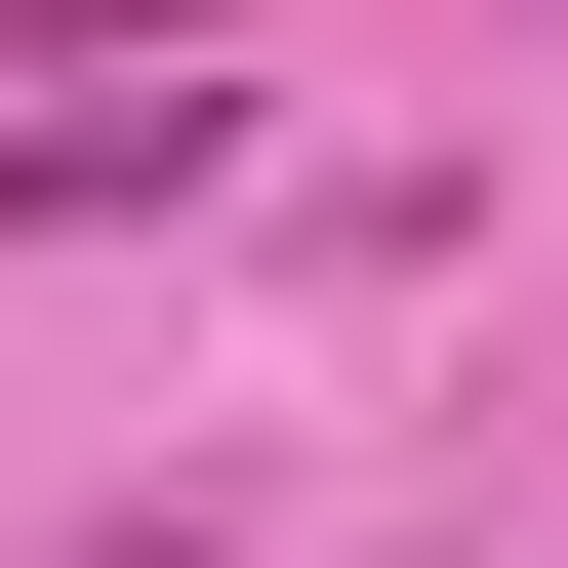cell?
Here are the masks:
<instances>
[{
	"label": "cell",
	"mask_w": 568,
	"mask_h": 568,
	"mask_svg": "<svg viewBox=\"0 0 568 568\" xmlns=\"http://www.w3.org/2000/svg\"><path fill=\"white\" fill-rule=\"evenodd\" d=\"M41 41H244V0H0V82H41Z\"/></svg>",
	"instance_id": "7a4b0ae2"
},
{
	"label": "cell",
	"mask_w": 568,
	"mask_h": 568,
	"mask_svg": "<svg viewBox=\"0 0 568 568\" xmlns=\"http://www.w3.org/2000/svg\"><path fill=\"white\" fill-rule=\"evenodd\" d=\"M122 203H203V82H122V122H0V244H122Z\"/></svg>",
	"instance_id": "6da1fadb"
}]
</instances>
